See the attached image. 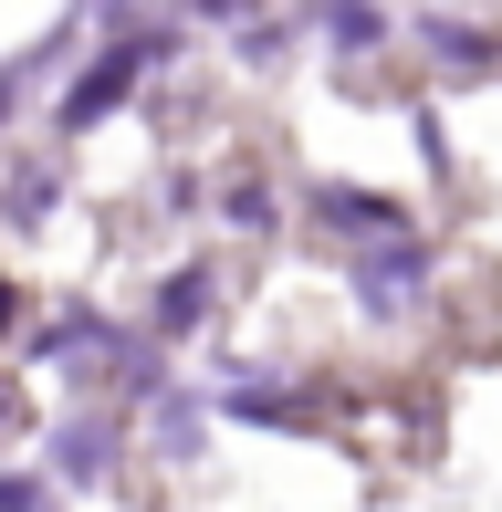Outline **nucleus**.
Segmentation results:
<instances>
[{
  "label": "nucleus",
  "mask_w": 502,
  "mask_h": 512,
  "mask_svg": "<svg viewBox=\"0 0 502 512\" xmlns=\"http://www.w3.org/2000/svg\"><path fill=\"white\" fill-rule=\"evenodd\" d=\"M126 74H136V53H105L95 74L74 84V126H84V115H105V105H116V95H126Z\"/></svg>",
  "instance_id": "obj_1"
}]
</instances>
